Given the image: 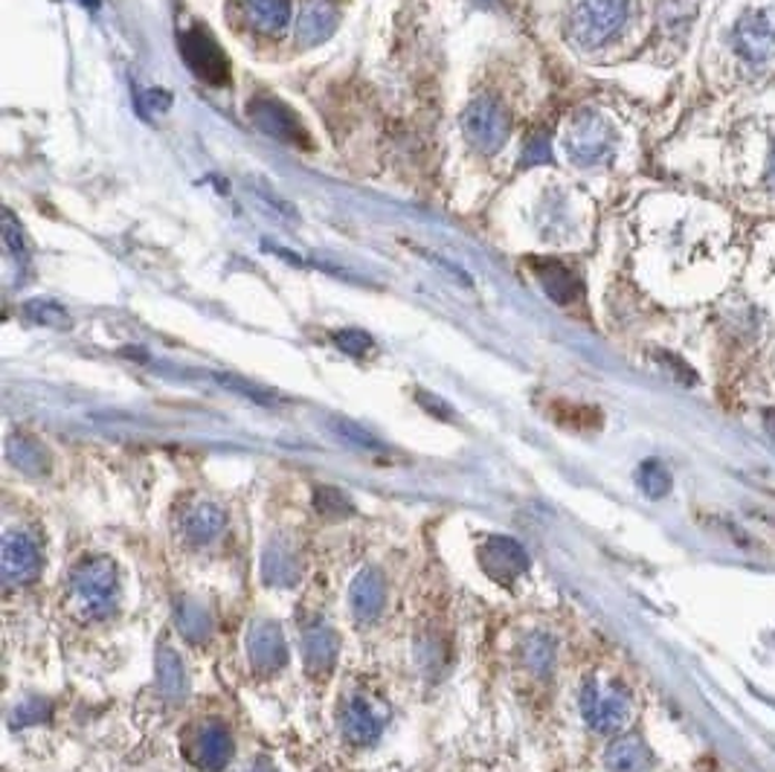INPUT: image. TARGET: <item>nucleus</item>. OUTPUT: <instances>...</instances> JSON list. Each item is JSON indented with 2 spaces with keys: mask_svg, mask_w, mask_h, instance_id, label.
Segmentation results:
<instances>
[{
  "mask_svg": "<svg viewBox=\"0 0 775 772\" xmlns=\"http://www.w3.org/2000/svg\"><path fill=\"white\" fill-rule=\"evenodd\" d=\"M119 578L111 560L88 558L76 564L67 578V607L85 622L108 618L117 610Z\"/></svg>",
  "mask_w": 775,
  "mask_h": 772,
  "instance_id": "obj_1",
  "label": "nucleus"
},
{
  "mask_svg": "<svg viewBox=\"0 0 775 772\" xmlns=\"http://www.w3.org/2000/svg\"><path fill=\"white\" fill-rule=\"evenodd\" d=\"M630 0H572L567 32L578 47H605L628 27Z\"/></svg>",
  "mask_w": 775,
  "mask_h": 772,
  "instance_id": "obj_2",
  "label": "nucleus"
},
{
  "mask_svg": "<svg viewBox=\"0 0 775 772\" xmlns=\"http://www.w3.org/2000/svg\"><path fill=\"white\" fill-rule=\"evenodd\" d=\"M462 128H465L468 140L480 148V152L494 155V152H500V148L506 146V140H509L511 117L500 99H494V96H480V99H473V102L468 105L465 117H462Z\"/></svg>",
  "mask_w": 775,
  "mask_h": 772,
  "instance_id": "obj_3",
  "label": "nucleus"
},
{
  "mask_svg": "<svg viewBox=\"0 0 775 772\" xmlns=\"http://www.w3.org/2000/svg\"><path fill=\"white\" fill-rule=\"evenodd\" d=\"M732 45L744 65L767 67L775 61V12L773 9H749L732 30Z\"/></svg>",
  "mask_w": 775,
  "mask_h": 772,
  "instance_id": "obj_4",
  "label": "nucleus"
},
{
  "mask_svg": "<svg viewBox=\"0 0 775 772\" xmlns=\"http://www.w3.org/2000/svg\"><path fill=\"white\" fill-rule=\"evenodd\" d=\"M581 714L596 732H619L630 717L628 692L616 683H587L581 694Z\"/></svg>",
  "mask_w": 775,
  "mask_h": 772,
  "instance_id": "obj_5",
  "label": "nucleus"
},
{
  "mask_svg": "<svg viewBox=\"0 0 775 772\" xmlns=\"http://www.w3.org/2000/svg\"><path fill=\"white\" fill-rule=\"evenodd\" d=\"M180 56L200 81H207V85H227L229 81L227 52L215 41L213 32L200 30V27L186 32L180 38Z\"/></svg>",
  "mask_w": 775,
  "mask_h": 772,
  "instance_id": "obj_6",
  "label": "nucleus"
},
{
  "mask_svg": "<svg viewBox=\"0 0 775 772\" xmlns=\"http://www.w3.org/2000/svg\"><path fill=\"white\" fill-rule=\"evenodd\" d=\"M184 755L204 772H222L233 758V737L222 723H198L184 735Z\"/></svg>",
  "mask_w": 775,
  "mask_h": 772,
  "instance_id": "obj_7",
  "label": "nucleus"
},
{
  "mask_svg": "<svg viewBox=\"0 0 775 772\" xmlns=\"http://www.w3.org/2000/svg\"><path fill=\"white\" fill-rule=\"evenodd\" d=\"M251 117L258 128L271 137L282 143H291V146H308V131L303 128V123L296 119L294 110L288 108L279 99H271V96H258L251 102Z\"/></svg>",
  "mask_w": 775,
  "mask_h": 772,
  "instance_id": "obj_8",
  "label": "nucleus"
},
{
  "mask_svg": "<svg viewBox=\"0 0 775 772\" xmlns=\"http://www.w3.org/2000/svg\"><path fill=\"white\" fill-rule=\"evenodd\" d=\"M386 726V709L370 697L349 700L346 706L340 709V729L343 737L355 746H370L381 737Z\"/></svg>",
  "mask_w": 775,
  "mask_h": 772,
  "instance_id": "obj_9",
  "label": "nucleus"
},
{
  "mask_svg": "<svg viewBox=\"0 0 775 772\" xmlns=\"http://www.w3.org/2000/svg\"><path fill=\"white\" fill-rule=\"evenodd\" d=\"M567 146L576 163H601L605 157L614 155V134H610L605 119L596 114H583L569 131Z\"/></svg>",
  "mask_w": 775,
  "mask_h": 772,
  "instance_id": "obj_10",
  "label": "nucleus"
},
{
  "mask_svg": "<svg viewBox=\"0 0 775 772\" xmlns=\"http://www.w3.org/2000/svg\"><path fill=\"white\" fill-rule=\"evenodd\" d=\"M480 560L494 582L514 584L517 575H523L529 569V558H526L523 546L511 540V537H488L480 546Z\"/></svg>",
  "mask_w": 775,
  "mask_h": 772,
  "instance_id": "obj_11",
  "label": "nucleus"
},
{
  "mask_svg": "<svg viewBox=\"0 0 775 772\" xmlns=\"http://www.w3.org/2000/svg\"><path fill=\"white\" fill-rule=\"evenodd\" d=\"M0 560H3V578L9 584H27L41 573V549L27 531H7Z\"/></svg>",
  "mask_w": 775,
  "mask_h": 772,
  "instance_id": "obj_12",
  "label": "nucleus"
},
{
  "mask_svg": "<svg viewBox=\"0 0 775 772\" xmlns=\"http://www.w3.org/2000/svg\"><path fill=\"white\" fill-rule=\"evenodd\" d=\"M247 651H251L253 668L262 674H274L288 659V647H285V636H282L279 625L274 622H256L247 636Z\"/></svg>",
  "mask_w": 775,
  "mask_h": 772,
  "instance_id": "obj_13",
  "label": "nucleus"
},
{
  "mask_svg": "<svg viewBox=\"0 0 775 772\" xmlns=\"http://www.w3.org/2000/svg\"><path fill=\"white\" fill-rule=\"evenodd\" d=\"M303 656L305 668L314 674V677H323L334 668V659H337V636L325 622H308L303 627Z\"/></svg>",
  "mask_w": 775,
  "mask_h": 772,
  "instance_id": "obj_14",
  "label": "nucleus"
},
{
  "mask_svg": "<svg viewBox=\"0 0 775 772\" xmlns=\"http://www.w3.org/2000/svg\"><path fill=\"white\" fill-rule=\"evenodd\" d=\"M349 604L361 622H375L386 604V582L377 569H363L352 587H349Z\"/></svg>",
  "mask_w": 775,
  "mask_h": 772,
  "instance_id": "obj_15",
  "label": "nucleus"
},
{
  "mask_svg": "<svg viewBox=\"0 0 775 772\" xmlns=\"http://www.w3.org/2000/svg\"><path fill=\"white\" fill-rule=\"evenodd\" d=\"M224 526H227V517H224L222 508L209 500L189 502L184 517H180V529H184V535L198 546L213 544L215 537L224 531Z\"/></svg>",
  "mask_w": 775,
  "mask_h": 772,
  "instance_id": "obj_16",
  "label": "nucleus"
},
{
  "mask_svg": "<svg viewBox=\"0 0 775 772\" xmlns=\"http://www.w3.org/2000/svg\"><path fill=\"white\" fill-rule=\"evenodd\" d=\"M262 573H265V582L276 584V587H291V584H296V578H300V560H296L294 549H291L285 540H274V544L265 549Z\"/></svg>",
  "mask_w": 775,
  "mask_h": 772,
  "instance_id": "obj_17",
  "label": "nucleus"
},
{
  "mask_svg": "<svg viewBox=\"0 0 775 772\" xmlns=\"http://www.w3.org/2000/svg\"><path fill=\"white\" fill-rule=\"evenodd\" d=\"M244 16L251 18L256 30L276 36L288 27L291 21V0H238Z\"/></svg>",
  "mask_w": 775,
  "mask_h": 772,
  "instance_id": "obj_18",
  "label": "nucleus"
},
{
  "mask_svg": "<svg viewBox=\"0 0 775 772\" xmlns=\"http://www.w3.org/2000/svg\"><path fill=\"white\" fill-rule=\"evenodd\" d=\"M337 27V12L328 0H311L300 18V41L303 45H320L332 36Z\"/></svg>",
  "mask_w": 775,
  "mask_h": 772,
  "instance_id": "obj_19",
  "label": "nucleus"
},
{
  "mask_svg": "<svg viewBox=\"0 0 775 772\" xmlns=\"http://www.w3.org/2000/svg\"><path fill=\"white\" fill-rule=\"evenodd\" d=\"M534 267H538L540 285L555 302L567 305V302H576L581 296V282L561 262H534Z\"/></svg>",
  "mask_w": 775,
  "mask_h": 772,
  "instance_id": "obj_20",
  "label": "nucleus"
},
{
  "mask_svg": "<svg viewBox=\"0 0 775 772\" xmlns=\"http://www.w3.org/2000/svg\"><path fill=\"white\" fill-rule=\"evenodd\" d=\"M650 764V752L636 737H621L607 750V766L614 772H642Z\"/></svg>",
  "mask_w": 775,
  "mask_h": 772,
  "instance_id": "obj_21",
  "label": "nucleus"
},
{
  "mask_svg": "<svg viewBox=\"0 0 775 772\" xmlns=\"http://www.w3.org/2000/svg\"><path fill=\"white\" fill-rule=\"evenodd\" d=\"M7 457H9V462L16 465V468H21V471H27V473L47 471L45 450L38 448V444L30 439V436H12V439H9V444H7Z\"/></svg>",
  "mask_w": 775,
  "mask_h": 772,
  "instance_id": "obj_22",
  "label": "nucleus"
},
{
  "mask_svg": "<svg viewBox=\"0 0 775 772\" xmlns=\"http://www.w3.org/2000/svg\"><path fill=\"white\" fill-rule=\"evenodd\" d=\"M523 659L529 662V668L538 671V674L549 671V665H552V642H549L547 636H532V639H526Z\"/></svg>",
  "mask_w": 775,
  "mask_h": 772,
  "instance_id": "obj_23",
  "label": "nucleus"
},
{
  "mask_svg": "<svg viewBox=\"0 0 775 772\" xmlns=\"http://www.w3.org/2000/svg\"><path fill=\"white\" fill-rule=\"evenodd\" d=\"M178 618H180V627H184L193 639H200L204 633H209V616H207V610H200V607H195L193 602H186L184 607L178 610Z\"/></svg>",
  "mask_w": 775,
  "mask_h": 772,
  "instance_id": "obj_24",
  "label": "nucleus"
},
{
  "mask_svg": "<svg viewBox=\"0 0 775 772\" xmlns=\"http://www.w3.org/2000/svg\"><path fill=\"white\" fill-rule=\"evenodd\" d=\"M23 314L41 325H56V323H65L67 320L65 309H61V305H56L52 300H32L30 305L23 309Z\"/></svg>",
  "mask_w": 775,
  "mask_h": 772,
  "instance_id": "obj_25",
  "label": "nucleus"
},
{
  "mask_svg": "<svg viewBox=\"0 0 775 772\" xmlns=\"http://www.w3.org/2000/svg\"><path fill=\"white\" fill-rule=\"evenodd\" d=\"M160 683L171 694H178L184 688V668H180L178 656L171 654V651H163L160 654Z\"/></svg>",
  "mask_w": 775,
  "mask_h": 772,
  "instance_id": "obj_26",
  "label": "nucleus"
},
{
  "mask_svg": "<svg viewBox=\"0 0 775 772\" xmlns=\"http://www.w3.org/2000/svg\"><path fill=\"white\" fill-rule=\"evenodd\" d=\"M334 343H337V346L346 354H355V358H363V354L372 352V346H375L370 334H363V331L357 329L337 331V334H334Z\"/></svg>",
  "mask_w": 775,
  "mask_h": 772,
  "instance_id": "obj_27",
  "label": "nucleus"
},
{
  "mask_svg": "<svg viewBox=\"0 0 775 772\" xmlns=\"http://www.w3.org/2000/svg\"><path fill=\"white\" fill-rule=\"evenodd\" d=\"M639 486H642L650 497H663V494L668 491V486H671V479L663 471V465L648 462L642 465V471H639Z\"/></svg>",
  "mask_w": 775,
  "mask_h": 772,
  "instance_id": "obj_28",
  "label": "nucleus"
},
{
  "mask_svg": "<svg viewBox=\"0 0 775 772\" xmlns=\"http://www.w3.org/2000/svg\"><path fill=\"white\" fill-rule=\"evenodd\" d=\"M3 242H7V247L12 251V256L16 258H27V238H23V229L18 227L16 215L3 213Z\"/></svg>",
  "mask_w": 775,
  "mask_h": 772,
  "instance_id": "obj_29",
  "label": "nucleus"
},
{
  "mask_svg": "<svg viewBox=\"0 0 775 772\" xmlns=\"http://www.w3.org/2000/svg\"><path fill=\"white\" fill-rule=\"evenodd\" d=\"M317 508L320 511H325V515H346L349 500L340 491L325 488V491L317 494Z\"/></svg>",
  "mask_w": 775,
  "mask_h": 772,
  "instance_id": "obj_30",
  "label": "nucleus"
},
{
  "mask_svg": "<svg viewBox=\"0 0 775 772\" xmlns=\"http://www.w3.org/2000/svg\"><path fill=\"white\" fill-rule=\"evenodd\" d=\"M767 177H769V186H773V192H775V146H773V152H769V172H767Z\"/></svg>",
  "mask_w": 775,
  "mask_h": 772,
  "instance_id": "obj_31",
  "label": "nucleus"
},
{
  "mask_svg": "<svg viewBox=\"0 0 775 772\" xmlns=\"http://www.w3.org/2000/svg\"><path fill=\"white\" fill-rule=\"evenodd\" d=\"M79 3H85V7H97L99 0H79Z\"/></svg>",
  "mask_w": 775,
  "mask_h": 772,
  "instance_id": "obj_32",
  "label": "nucleus"
}]
</instances>
